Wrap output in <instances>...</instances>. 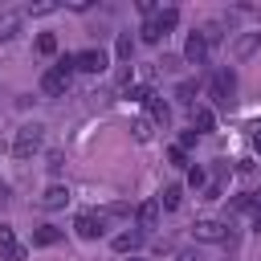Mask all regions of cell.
Listing matches in <instances>:
<instances>
[{"instance_id":"d6986e66","label":"cell","mask_w":261,"mask_h":261,"mask_svg":"<svg viewBox=\"0 0 261 261\" xmlns=\"http://www.w3.org/2000/svg\"><path fill=\"white\" fill-rule=\"evenodd\" d=\"M16 249V237H12V224H0V257H8Z\"/></svg>"},{"instance_id":"8992f818","label":"cell","mask_w":261,"mask_h":261,"mask_svg":"<svg viewBox=\"0 0 261 261\" xmlns=\"http://www.w3.org/2000/svg\"><path fill=\"white\" fill-rule=\"evenodd\" d=\"M184 61H192V65H204V61H208V41H204V33H192V37H188Z\"/></svg>"},{"instance_id":"9a60e30c","label":"cell","mask_w":261,"mask_h":261,"mask_svg":"<svg viewBox=\"0 0 261 261\" xmlns=\"http://www.w3.org/2000/svg\"><path fill=\"white\" fill-rule=\"evenodd\" d=\"M139 41H143V45H159V41H163V29L155 24V16H151V20H143V29H139Z\"/></svg>"},{"instance_id":"484cf974","label":"cell","mask_w":261,"mask_h":261,"mask_svg":"<svg viewBox=\"0 0 261 261\" xmlns=\"http://www.w3.org/2000/svg\"><path fill=\"white\" fill-rule=\"evenodd\" d=\"M53 8H57V4H49V0H41V4H29L24 12H29V16H45V12H53Z\"/></svg>"},{"instance_id":"44dd1931","label":"cell","mask_w":261,"mask_h":261,"mask_svg":"<svg viewBox=\"0 0 261 261\" xmlns=\"http://www.w3.org/2000/svg\"><path fill=\"white\" fill-rule=\"evenodd\" d=\"M114 53H118V57L126 61V57L135 53V37H130V33H118V45H114Z\"/></svg>"},{"instance_id":"4316f807","label":"cell","mask_w":261,"mask_h":261,"mask_svg":"<svg viewBox=\"0 0 261 261\" xmlns=\"http://www.w3.org/2000/svg\"><path fill=\"white\" fill-rule=\"evenodd\" d=\"M188 184L192 188H204V167H188Z\"/></svg>"},{"instance_id":"d4e9b609","label":"cell","mask_w":261,"mask_h":261,"mask_svg":"<svg viewBox=\"0 0 261 261\" xmlns=\"http://www.w3.org/2000/svg\"><path fill=\"white\" fill-rule=\"evenodd\" d=\"M167 159H171L175 167H184V163H188V151H184V147L175 143V147H167Z\"/></svg>"},{"instance_id":"4dcf8cb0","label":"cell","mask_w":261,"mask_h":261,"mask_svg":"<svg viewBox=\"0 0 261 261\" xmlns=\"http://www.w3.org/2000/svg\"><path fill=\"white\" fill-rule=\"evenodd\" d=\"M253 151H257V155H261V135H253Z\"/></svg>"},{"instance_id":"52a82bcc","label":"cell","mask_w":261,"mask_h":261,"mask_svg":"<svg viewBox=\"0 0 261 261\" xmlns=\"http://www.w3.org/2000/svg\"><path fill=\"white\" fill-rule=\"evenodd\" d=\"M106 65H110V61H106L102 49H82V53H77V69H82V73H102Z\"/></svg>"},{"instance_id":"4fadbf2b","label":"cell","mask_w":261,"mask_h":261,"mask_svg":"<svg viewBox=\"0 0 261 261\" xmlns=\"http://www.w3.org/2000/svg\"><path fill=\"white\" fill-rule=\"evenodd\" d=\"M61 241V228H53V224H41L37 232H33V245L37 249H49V245H57Z\"/></svg>"},{"instance_id":"30bf717a","label":"cell","mask_w":261,"mask_h":261,"mask_svg":"<svg viewBox=\"0 0 261 261\" xmlns=\"http://www.w3.org/2000/svg\"><path fill=\"white\" fill-rule=\"evenodd\" d=\"M212 126H216V114H212L208 106H192V130H196V135H208Z\"/></svg>"},{"instance_id":"2e32d148","label":"cell","mask_w":261,"mask_h":261,"mask_svg":"<svg viewBox=\"0 0 261 261\" xmlns=\"http://www.w3.org/2000/svg\"><path fill=\"white\" fill-rule=\"evenodd\" d=\"M261 45V33H245L241 41H237V61H245V57H253V49Z\"/></svg>"},{"instance_id":"603a6c76","label":"cell","mask_w":261,"mask_h":261,"mask_svg":"<svg viewBox=\"0 0 261 261\" xmlns=\"http://www.w3.org/2000/svg\"><path fill=\"white\" fill-rule=\"evenodd\" d=\"M192 94H196V82H179V86H175V98H179V102H192Z\"/></svg>"},{"instance_id":"7402d4cb","label":"cell","mask_w":261,"mask_h":261,"mask_svg":"<svg viewBox=\"0 0 261 261\" xmlns=\"http://www.w3.org/2000/svg\"><path fill=\"white\" fill-rule=\"evenodd\" d=\"M151 98H155V90H151V86H135V90H130V102H139V106H147Z\"/></svg>"},{"instance_id":"ffe728a7","label":"cell","mask_w":261,"mask_h":261,"mask_svg":"<svg viewBox=\"0 0 261 261\" xmlns=\"http://www.w3.org/2000/svg\"><path fill=\"white\" fill-rule=\"evenodd\" d=\"M37 53L53 57V53H57V37H53V33H41V37H37Z\"/></svg>"},{"instance_id":"277c9868","label":"cell","mask_w":261,"mask_h":261,"mask_svg":"<svg viewBox=\"0 0 261 261\" xmlns=\"http://www.w3.org/2000/svg\"><path fill=\"white\" fill-rule=\"evenodd\" d=\"M37 204H41L45 212H57V208H65V204H69V188H65V184H49V188L37 196Z\"/></svg>"},{"instance_id":"7c38bea8","label":"cell","mask_w":261,"mask_h":261,"mask_svg":"<svg viewBox=\"0 0 261 261\" xmlns=\"http://www.w3.org/2000/svg\"><path fill=\"white\" fill-rule=\"evenodd\" d=\"M147 110H151V122H159V126H167V122H171V106H167L159 94L147 102Z\"/></svg>"},{"instance_id":"3957f363","label":"cell","mask_w":261,"mask_h":261,"mask_svg":"<svg viewBox=\"0 0 261 261\" xmlns=\"http://www.w3.org/2000/svg\"><path fill=\"white\" fill-rule=\"evenodd\" d=\"M232 90H237V77H232V69H220V73L212 77V98H216L220 106H232Z\"/></svg>"},{"instance_id":"83f0119b","label":"cell","mask_w":261,"mask_h":261,"mask_svg":"<svg viewBox=\"0 0 261 261\" xmlns=\"http://www.w3.org/2000/svg\"><path fill=\"white\" fill-rule=\"evenodd\" d=\"M196 139H200V135H196V130H184V135H179V147H184V151H188V147H196Z\"/></svg>"},{"instance_id":"5b68a950","label":"cell","mask_w":261,"mask_h":261,"mask_svg":"<svg viewBox=\"0 0 261 261\" xmlns=\"http://www.w3.org/2000/svg\"><path fill=\"white\" fill-rule=\"evenodd\" d=\"M41 90H45L49 98H61V94L69 90V73H61V69H45V73H41Z\"/></svg>"},{"instance_id":"f1b7e54d","label":"cell","mask_w":261,"mask_h":261,"mask_svg":"<svg viewBox=\"0 0 261 261\" xmlns=\"http://www.w3.org/2000/svg\"><path fill=\"white\" fill-rule=\"evenodd\" d=\"M24 253H29V249H20V245H16V249H12V253H8L4 261H24Z\"/></svg>"},{"instance_id":"6da1fadb","label":"cell","mask_w":261,"mask_h":261,"mask_svg":"<svg viewBox=\"0 0 261 261\" xmlns=\"http://www.w3.org/2000/svg\"><path fill=\"white\" fill-rule=\"evenodd\" d=\"M37 151H41V126L29 122V126H20V130L12 135V155H16V159H29V155H37Z\"/></svg>"},{"instance_id":"8fae6325","label":"cell","mask_w":261,"mask_h":261,"mask_svg":"<svg viewBox=\"0 0 261 261\" xmlns=\"http://www.w3.org/2000/svg\"><path fill=\"white\" fill-rule=\"evenodd\" d=\"M159 212H163L159 200H143L139 212H135V216H139V228H155V224H159Z\"/></svg>"},{"instance_id":"7a4b0ae2","label":"cell","mask_w":261,"mask_h":261,"mask_svg":"<svg viewBox=\"0 0 261 261\" xmlns=\"http://www.w3.org/2000/svg\"><path fill=\"white\" fill-rule=\"evenodd\" d=\"M192 237L204 241V245H224V241H228V228H224L220 220H196V224H192Z\"/></svg>"},{"instance_id":"cb8c5ba5","label":"cell","mask_w":261,"mask_h":261,"mask_svg":"<svg viewBox=\"0 0 261 261\" xmlns=\"http://www.w3.org/2000/svg\"><path fill=\"white\" fill-rule=\"evenodd\" d=\"M135 139H139V143L151 139V118H139V122H135Z\"/></svg>"},{"instance_id":"9c48e42d","label":"cell","mask_w":261,"mask_h":261,"mask_svg":"<svg viewBox=\"0 0 261 261\" xmlns=\"http://www.w3.org/2000/svg\"><path fill=\"white\" fill-rule=\"evenodd\" d=\"M110 245H114V253H135V249L143 245V228H126V232H118Z\"/></svg>"},{"instance_id":"e0dca14e","label":"cell","mask_w":261,"mask_h":261,"mask_svg":"<svg viewBox=\"0 0 261 261\" xmlns=\"http://www.w3.org/2000/svg\"><path fill=\"white\" fill-rule=\"evenodd\" d=\"M155 24H159V29H163V37H167V33L179 24V12H175V8H159V12H155Z\"/></svg>"},{"instance_id":"5bb4252c","label":"cell","mask_w":261,"mask_h":261,"mask_svg":"<svg viewBox=\"0 0 261 261\" xmlns=\"http://www.w3.org/2000/svg\"><path fill=\"white\" fill-rule=\"evenodd\" d=\"M179 200H184V188H179V184H167V188H163V196H159V208L175 212V208H179Z\"/></svg>"},{"instance_id":"1f68e13d","label":"cell","mask_w":261,"mask_h":261,"mask_svg":"<svg viewBox=\"0 0 261 261\" xmlns=\"http://www.w3.org/2000/svg\"><path fill=\"white\" fill-rule=\"evenodd\" d=\"M130 261H135V257H130Z\"/></svg>"},{"instance_id":"ba28073f","label":"cell","mask_w":261,"mask_h":261,"mask_svg":"<svg viewBox=\"0 0 261 261\" xmlns=\"http://www.w3.org/2000/svg\"><path fill=\"white\" fill-rule=\"evenodd\" d=\"M73 228H77L82 241H94V237L102 232V216H98V212H82V216L73 220Z\"/></svg>"},{"instance_id":"ac0fdd59","label":"cell","mask_w":261,"mask_h":261,"mask_svg":"<svg viewBox=\"0 0 261 261\" xmlns=\"http://www.w3.org/2000/svg\"><path fill=\"white\" fill-rule=\"evenodd\" d=\"M16 29H20V16H16V12H4V16H0V41L16 37Z\"/></svg>"},{"instance_id":"f546056e","label":"cell","mask_w":261,"mask_h":261,"mask_svg":"<svg viewBox=\"0 0 261 261\" xmlns=\"http://www.w3.org/2000/svg\"><path fill=\"white\" fill-rule=\"evenodd\" d=\"M175 261H200V253H192V249H184V253H175Z\"/></svg>"}]
</instances>
